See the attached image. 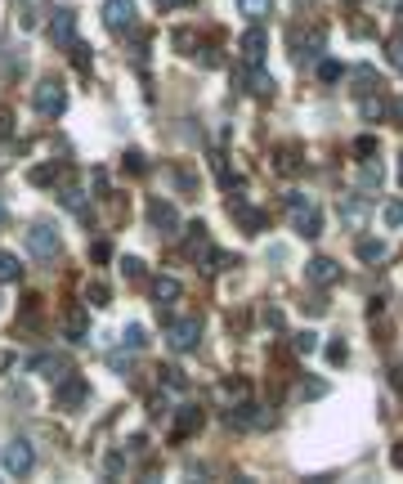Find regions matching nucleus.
Wrapping results in <instances>:
<instances>
[{
    "mask_svg": "<svg viewBox=\"0 0 403 484\" xmlns=\"http://www.w3.org/2000/svg\"><path fill=\"white\" fill-rule=\"evenodd\" d=\"M85 305H94V310H108V305H112L108 287H103V283H90V287H85Z\"/></svg>",
    "mask_w": 403,
    "mask_h": 484,
    "instance_id": "27",
    "label": "nucleus"
},
{
    "mask_svg": "<svg viewBox=\"0 0 403 484\" xmlns=\"http://www.w3.org/2000/svg\"><path fill=\"white\" fill-rule=\"evenodd\" d=\"M301 305H305V314H314V319L328 314V301H323V296H310V301H301Z\"/></svg>",
    "mask_w": 403,
    "mask_h": 484,
    "instance_id": "38",
    "label": "nucleus"
},
{
    "mask_svg": "<svg viewBox=\"0 0 403 484\" xmlns=\"http://www.w3.org/2000/svg\"><path fill=\"white\" fill-rule=\"evenodd\" d=\"M296 233H301V238H319V233H323V211H319V206H301V211H296Z\"/></svg>",
    "mask_w": 403,
    "mask_h": 484,
    "instance_id": "14",
    "label": "nucleus"
},
{
    "mask_svg": "<svg viewBox=\"0 0 403 484\" xmlns=\"http://www.w3.org/2000/svg\"><path fill=\"white\" fill-rule=\"evenodd\" d=\"M148 287H152V301H157L161 310H166V305H175V301L184 296V283H179V278H170V274H157V278H148Z\"/></svg>",
    "mask_w": 403,
    "mask_h": 484,
    "instance_id": "10",
    "label": "nucleus"
},
{
    "mask_svg": "<svg viewBox=\"0 0 403 484\" xmlns=\"http://www.w3.org/2000/svg\"><path fill=\"white\" fill-rule=\"evenodd\" d=\"M336 211H341V220L350 224V229H359V224L368 220V193H350V197H341V206H336Z\"/></svg>",
    "mask_w": 403,
    "mask_h": 484,
    "instance_id": "11",
    "label": "nucleus"
},
{
    "mask_svg": "<svg viewBox=\"0 0 403 484\" xmlns=\"http://www.w3.org/2000/svg\"><path fill=\"white\" fill-rule=\"evenodd\" d=\"M121 346H126V350H143V346H148V332H143L139 323H130V328L121 332Z\"/></svg>",
    "mask_w": 403,
    "mask_h": 484,
    "instance_id": "28",
    "label": "nucleus"
},
{
    "mask_svg": "<svg viewBox=\"0 0 403 484\" xmlns=\"http://www.w3.org/2000/svg\"><path fill=\"white\" fill-rule=\"evenodd\" d=\"M0 224H5V197H0Z\"/></svg>",
    "mask_w": 403,
    "mask_h": 484,
    "instance_id": "49",
    "label": "nucleus"
},
{
    "mask_svg": "<svg viewBox=\"0 0 403 484\" xmlns=\"http://www.w3.org/2000/svg\"><path fill=\"white\" fill-rule=\"evenodd\" d=\"M301 395H305V400H323V395H328V386H323V382H305Z\"/></svg>",
    "mask_w": 403,
    "mask_h": 484,
    "instance_id": "39",
    "label": "nucleus"
},
{
    "mask_svg": "<svg viewBox=\"0 0 403 484\" xmlns=\"http://www.w3.org/2000/svg\"><path fill=\"white\" fill-rule=\"evenodd\" d=\"M27 368H32L36 377H50V382H59V377L72 373V368H67L59 355H32V359H27Z\"/></svg>",
    "mask_w": 403,
    "mask_h": 484,
    "instance_id": "12",
    "label": "nucleus"
},
{
    "mask_svg": "<svg viewBox=\"0 0 403 484\" xmlns=\"http://www.w3.org/2000/svg\"><path fill=\"white\" fill-rule=\"evenodd\" d=\"M345 359H350V346H345V341H332L328 346V364H345Z\"/></svg>",
    "mask_w": 403,
    "mask_h": 484,
    "instance_id": "35",
    "label": "nucleus"
},
{
    "mask_svg": "<svg viewBox=\"0 0 403 484\" xmlns=\"http://www.w3.org/2000/svg\"><path fill=\"white\" fill-rule=\"evenodd\" d=\"M359 108H363V117H368V121H381L390 112V103L381 99V94H359Z\"/></svg>",
    "mask_w": 403,
    "mask_h": 484,
    "instance_id": "23",
    "label": "nucleus"
},
{
    "mask_svg": "<svg viewBox=\"0 0 403 484\" xmlns=\"http://www.w3.org/2000/svg\"><path fill=\"white\" fill-rule=\"evenodd\" d=\"M399 179H403V157H399Z\"/></svg>",
    "mask_w": 403,
    "mask_h": 484,
    "instance_id": "51",
    "label": "nucleus"
},
{
    "mask_svg": "<svg viewBox=\"0 0 403 484\" xmlns=\"http://www.w3.org/2000/svg\"><path fill=\"white\" fill-rule=\"evenodd\" d=\"M126 170H134V175H139V170H148V161H143V153H126Z\"/></svg>",
    "mask_w": 403,
    "mask_h": 484,
    "instance_id": "43",
    "label": "nucleus"
},
{
    "mask_svg": "<svg viewBox=\"0 0 403 484\" xmlns=\"http://www.w3.org/2000/svg\"><path fill=\"white\" fill-rule=\"evenodd\" d=\"M395 467L403 471V444H399V449H395Z\"/></svg>",
    "mask_w": 403,
    "mask_h": 484,
    "instance_id": "47",
    "label": "nucleus"
},
{
    "mask_svg": "<svg viewBox=\"0 0 403 484\" xmlns=\"http://www.w3.org/2000/svg\"><path fill=\"white\" fill-rule=\"evenodd\" d=\"M265 45H269L265 27H247L242 32V59L247 63H265Z\"/></svg>",
    "mask_w": 403,
    "mask_h": 484,
    "instance_id": "15",
    "label": "nucleus"
},
{
    "mask_svg": "<svg viewBox=\"0 0 403 484\" xmlns=\"http://www.w3.org/2000/svg\"><path fill=\"white\" fill-rule=\"evenodd\" d=\"M161 382H166L170 391H188V377L179 373V368H161Z\"/></svg>",
    "mask_w": 403,
    "mask_h": 484,
    "instance_id": "33",
    "label": "nucleus"
},
{
    "mask_svg": "<svg viewBox=\"0 0 403 484\" xmlns=\"http://www.w3.org/2000/svg\"><path fill=\"white\" fill-rule=\"evenodd\" d=\"M381 179H386L381 161H372V157H368V166H363V175H359V193H377V188H381Z\"/></svg>",
    "mask_w": 403,
    "mask_h": 484,
    "instance_id": "22",
    "label": "nucleus"
},
{
    "mask_svg": "<svg viewBox=\"0 0 403 484\" xmlns=\"http://www.w3.org/2000/svg\"><path fill=\"white\" fill-rule=\"evenodd\" d=\"M50 36H54V45H59V50H67V45L76 41V14H72V9H54Z\"/></svg>",
    "mask_w": 403,
    "mask_h": 484,
    "instance_id": "9",
    "label": "nucleus"
},
{
    "mask_svg": "<svg viewBox=\"0 0 403 484\" xmlns=\"http://www.w3.org/2000/svg\"><path fill=\"white\" fill-rule=\"evenodd\" d=\"M63 332H67V341H85V332H90V323H85V305H72V310H67Z\"/></svg>",
    "mask_w": 403,
    "mask_h": 484,
    "instance_id": "21",
    "label": "nucleus"
},
{
    "mask_svg": "<svg viewBox=\"0 0 403 484\" xmlns=\"http://www.w3.org/2000/svg\"><path fill=\"white\" fill-rule=\"evenodd\" d=\"M23 278V260L14 251H0V283H18Z\"/></svg>",
    "mask_w": 403,
    "mask_h": 484,
    "instance_id": "24",
    "label": "nucleus"
},
{
    "mask_svg": "<svg viewBox=\"0 0 403 484\" xmlns=\"http://www.w3.org/2000/svg\"><path fill=\"white\" fill-rule=\"evenodd\" d=\"M32 103H36V112H41V117L59 121L63 112H67V90H63V81H59V77H41V81H36V90H32Z\"/></svg>",
    "mask_w": 403,
    "mask_h": 484,
    "instance_id": "1",
    "label": "nucleus"
},
{
    "mask_svg": "<svg viewBox=\"0 0 403 484\" xmlns=\"http://www.w3.org/2000/svg\"><path fill=\"white\" fill-rule=\"evenodd\" d=\"M143 449H148V435H134V440L126 444V453H143Z\"/></svg>",
    "mask_w": 403,
    "mask_h": 484,
    "instance_id": "45",
    "label": "nucleus"
},
{
    "mask_svg": "<svg viewBox=\"0 0 403 484\" xmlns=\"http://www.w3.org/2000/svg\"><path fill=\"white\" fill-rule=\"evenodd\" d=\"M341 77H345V68L336 59H323L319 63V81H341Z\"/></svg>",
    "mask_w": 403,
    "mask_h": 484,
    "instance_id": "34",
    "label": "nucleus"
},
{
    "mask_svg": "<svg viewBox=\"0 0 403 484\" xmlns=\"http://www.w3.org/2000/svg\"><path fill=\"white\" fill-rule=\"evenodd\" d=\"M0 139H14V112L0 108Z\"/></svg>",
    "mask_w": 403,
    "mask_h": 484,
    "instance_id": "40",
    "label": "nucleus"
},
{
    "mask_svg": "<svg viewBox=\"0 0 403 484\" xmlns=\"http://www.w3.org/2000/svg\"><path fill=\"white\" fill-rule=\"evenodd\" d=\"M27 251L36 256V260H59V229H50L45 220H36L32 229H27Z\"/></svg>",
    "mask_w": 403,
    "mask_h": 484,
    "instance_id": "6",
    "label": "nucleus"
},
{
    "mask_svg": "<svg viewBox=\"0 0 403 484\" xmlns=\"http://www.w3.org/2000/svg\"><path fill=\"white\" fill-rule=\"evenodd\" d=\"M59 202L67 206L72 215H81V220H90V197L81 193V188H59Z\"/></svg>",
    "mask_w": 403,
    "mask_h": 484,
    "instance_id": "20",
    "label": "nucleus"
},
{
    "mask_svg": "<svg viewBox=\"0 0 403 484\" xmlns=\"http://www.w3.org/2000/svg\"><path fill=\"white\" fill-rule=\"evenodd\" d=\"M265 323H269V328H274V332H283V310H265Z\"/></svg>",
    "mask_w": 403,
    "mask_h": 484,
    "instance_id": "44",
    "label": "nucleus"
},
{
    "mask_svg": "<svg viewBox=\"0 0 403 484\" xmlns=\"http://www.w3.org/2000/svg\"><path fill=\"white\" fill-rule=\"evenodd\" d=\"M238 9H242L247 18H265L269 9H274V0H238Z\"/></svg>",
    "mask_w": 403,
    "mask_h": 484,
    "instance_id": "29",
    "label": "nucleus"
},
{
    "mask_svg": "<svg viewBox=\"0 0 403 484\" xmlns=\"http://www.w3.org/2000/svg\"><path fill=\"white\" fill-rule=\"evenodd\" d=\"M395 117H399V126H403V99L395 103Z\"/></svg>",
    "mask_w": 403,
    "mask_h": 484,
    "instance_id": "48",
    "label": "nucleus"
},
{
    "mask_svg": "<svg viewBox=\"0 0 403 484\" xmlns=\"http://www.w3.org/2000/svg\"><path fill=\"white\" fill-rule=\"evenodd\" d=\"M202 426V408H193V404H184V408H175V440H188V435H193Z\"/></svg>",
    "mask_w": 403,
    "mask_h": 484,
    "instance_id": "17",
    "label": "nucleus"
},
{
    "mask_svg": "<svg viewBox=\"0 0 403 484\" xmlns=\"http://www.w3.org/2000/svg\"><path fill=\"white\" fill-rule=\"evenodd\" d=\"M296 355H314V350H319V337H314V332H296Z\"/></svg>",
    "mask_w": 403,
    "mask_h": 484,
    "instance_id": "32",
    "label": "nucleus"
},
{
    "mask_svg": "<svg viewBox=\"0 0 403 484\" xmlns=\"http://www.w3.org/2000/svg\"><path fill=\"white\" fill-rule=\"evenodd\" d=\"M381 215H386L390 229H399V224H403V202H399V197H390V202L381 206Z\"/></svg>",
    "mask_w": 403,
    "mask_h": 484,
    "instance_id": "30",
    "label": "nucleus"
},
{
    "mask_svg": "<svg viewBox=\"0 0 403 484\" xmlns=\"http://www.w3.org/2000/svg\"><path fill=\"white\" fill-rule=\"evenodd\" d=\"M354 153H359V157H372V153H377V139H372V135H359V139H354Z\"/></svg>",
    "mask_w": 403,
    "mask_h": 484,
    "instance_id": "37",
    "label": "nucleus"
},
{
    "mask_svg": "<svg viewBox=\"0 0 403 484\" xmlns=\"http://www.w3.org/2000/svg\"><path fill=\"white\" fill-rule=\"evenodd\" d=\"M0 462H5V476L23 480V476H32V467H36V449L27 440H9L5 453H0Z\"/></svg>",
    "mask_w": 403,
    "mask_h": 484,
    "instance_id": "5",
    "label": "nucleus"
},
{
    "mask_svg": "<svg viewBox=\"0 0 403 484\" xmlns=\"http://www.w3.org/2000/svg\"><path fill=\"white\" fill-rule=\"evenodd\" d=\"M354 251H359L363 265H381V260L390 256V247L381 242V238H359V247H354Z\"/></svg>",
    "mask_w": 403,
    "mask_h": 484,
    "instance_id": "19",
    "label": "nucleus"
},
{
    "mask_svg": "<svg viewBox=\"0 0 403 484\" xmlns=\"http://www.w3.org/2000/svg\"><path fill=\"white\" fill-rule=\"evenodd\" d=\"M229 211H233V220L242 224V233H265V211H256L251 202H233Z\"/></svg>",
    "mask_w": 403,
    "mask_h": 484,
    "instance_id": "16",
    "label": "nucleus"
},
{
    "mask_svg": "<svg viewBox=\"0 0 403 484\" xmlns=\"http://www.w3.org/2000/svg\"><path fill=\"white\" fill-rule=\"evenodd\" d=\"M399 23H403V0H399Z\"/></svg>",
    "mask_w": 403,
    "mask_h": 484,
    "instance_id": "50",
    "label": "nucleus"
},
{
    "mask_svg": "<svg viewBox=\"0 0 403 484\" xmlns=\"http://www.w3.org/2000/svg\"><path fill=\"white\" fill-rule=\"evenodd\" d=\"M179 5H188V0H157V9H179Z\"/></svg>",
    "mask_w": 403,
    "mask_h": 484,
    "instance_id": "46",
    "label": "nucleus"
},
{
    "mask_svg": "<svg viewBox=\"0 0 403 484\" xmlns=\"http://www.w3.org/2000/svg\"><path fill=\"white\" fill-rule=\"evenodd\" d=\"M148 220H152V229L166 233V238H175V233L184 229V224H179V211L170 202H161V197H152V202H148Z\"/></svg>",
    "mask_w": 403,
    "mask_h": 484,
    "instance_id": "7",
    "label": "nucleus"
},
{
    "mask_svg": "<svg viewBox=\"0 0 403 484\" xmlns=\"http://www.w3.org/2000/svg\"><path fill=\"white\" fill-rule=\"evenodd\" d=\"M305 278H310L314 287H332V283H341V265H336L332 256H314V260L305 265Z\"/></svg>",
    "mask_w": 403,
    "mask_h": 484,
    "instance_id": "8",
    "label": "nucleus"
},
{
    "mask_svg": "<svg viewBox=\"0 0 403 484\" xmlns=\"http://www.w3.org/2000/svg\"><path fill=\"white\" fill-rule=\"evenodd\" d=\"M247 94H256V99H269V94H274V77L260 72V63H251V72H247Z\"/></svg>",
    "mask_w": 403,
    "mask_h": 484,
    "instance_id": "18",
    "label": "nucleus"
},
{
    "mask_svg": "<svg viewBox=\"0 0 403 484\" xmlns=\"http://www.w3.org/2000/svg\"><path fill=\"white\" fill-rule=\"evenodd\" d=\"M278 170H283V175H296V170H301V157H296V148H283V153H278Z\"/></svg>",
    "mask_w": 403,
    "mask_h": 484,
    "instance_id": "31",
    "label": "nucleus"
},
{
    "mask_svg": "<svg viewBox=\"0 0 403 484\" xmlns=\"http://www.w3.org/2000/svg\"><path fill=\"white\" fill-rule=\"evenodd\" d=\"M103 467H108V476H121V467H126V458H121V453H108V462H103Z\"/></svg>",
    "mask_w": 403,
    "mask_h": 484,
    "instance_id": "42",
    "label": "nucleus"
},
{
    "mask_svg": "<svg viewBox=\"0 0 403 484\" xmlns=\"http://www.w3.org/2000/svg\"><path fill=\"white\" fill-rule=\"evenodd\" d=\"M90 400V382H85L81 373H67L54 382V408H63V413H76V408H85Z\"/></svg>",
    "mask_w": 403,
    "mask_h": 484,
    "instance_id": "2",
    "label": "nucleus"
},
{
    "mask_svg": "<svg viewBox=\"0 0 403 484\" xmlns=\"http://www.w3.org/2000/svg\"><path fill=\"white\" fill-rule=\"evenodd\" d=\"M90 260H112V242H108V238L90 242Z\"/></svg>",
    "mask_w": 403,
    "mask_h": 484,
    "instance_id": "36",
    "label": "nucleus"
},
{
    "mask_svg": "<svg viewBox=\"0 0 403 484\" xmlns=\"http://www.w3.org/2000/svg\"><path fill=\"white\" fill-rule=\"evenodd\" d=\"M386 50H390V63H395V68H403V36H395Z\"/></svg>",
    "mask_w": 403,
    "mask_h": 484,
    "instance_id": "41",
    "label": "nucleus"
},
{
    "mask_svg": "<svg viewBox=\"0 0 403 484\" xmlns=\"http://www.w3.org/2000/svg\"><path fill=\"white\" fill-rule=\"evenodd\" d=\"M121 274H126V283H148V269L139 256H121Z\"/></svg>",
    "mask_w": 403,
    "mask_h": 484,
    "instance_id": "25",
    "label": "nucleus"
},
{
    "mask_svg": "<svg viewBox=\"0 0 403 484\" xmlns=\"http://www.w3.org/2000/svg\"><path fill=\"white\" fill-rule=\"evenodd\" d=\"M166 346L175 355H188V350L202 346V319H166Z\"/></svg>",
    "mask_w": 403,
    "mask_h": 484,
    "instance_id": "3",
    "label": "nucleus"
},
{
    "mask_svg": "<svg viewBox=\"0 0 403 484\" xmlns=\"http://www.w3.org/2000/svg\"><path fill=\"white\" fill-rule=\"evenodd\" d=\"M134 23H139V9H134V0H103V27H108L112 36L134 32Z\"/></svg>",
    "mask_w": 403,
    "mask_h": 484,
    "instance_id": "4",
    "label": "nucleus"
},
{
    "mask_svg": "<svg viewBox=\"0 0 403 484\" xmlns=\"http://www.w3.org/2000/svg\"><path fill=\"white\" fill-rule=\"evenodd\" d=\"M50 0H23V14H18V23H23V32H36V27H45V18H50Z\"/></svg>",
    "mask_w": 403,
    "mask_h": 484,
    "instance_id": "13",
    "label": "nucleus"
},
{
    "mask_svg": "<svg viewBox=\"0 0 403 484\" xmlns=\"http://www.w3.org/2000/svg\"><path fill=\"white\" fill-rule=\"evenodd\" d=\"M27 179H32L36 188H45V184H59V166H50V161H45V166H32V170H27Z\"/></svg>",
    "mask_w": 403,
    "mask_h": 484,
    "instance_id": "26",
    "label": "nucleus"
}]
</instances>
